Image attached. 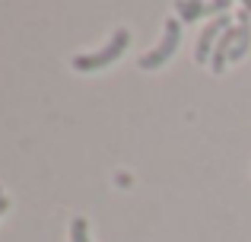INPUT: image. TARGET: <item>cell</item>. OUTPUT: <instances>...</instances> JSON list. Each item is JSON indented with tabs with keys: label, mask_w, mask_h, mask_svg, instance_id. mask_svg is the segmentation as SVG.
<instances>
[{
	"label": "cell",
	"mask_w": 251,
	"mask_h": 242,
	"mask_svg": "<svg viewBox=\"0 0 251 242\" xmlns=\"http://www.w3.org/2000/svg\"><path fill=\"white\" fill-rule=\"evenodd\" d=\"M6 204H10V201L3 198V191H0V211H6Z\"/></svg>",
	"instance_id": "obj_8"
},
{
	"label": "cell",
	"mask_w": 251,
	"mask_h": 242,
	"mask_svg": "<svg viewBox=\"0 0 251 242\" xmlns=\"http://www.w3.org/2000/svg\"><path fill=\"white\" fill-rule=\"evenodd\" d=\"M235 29H239V42H235V48H232V54H229V61H242V57L251 51V13L242 6V13H239V23H235Z\"/></svg>",
	"instance_id": "obj_6"
},
{
	"label": "cell",
	"mask_w": 251,
	"mask_h": 242,
	"mask_svg": "<svg viewBox=\"0 0 251 242\" xmlns=\"http://www.w3.org/2000/svg\"><path fill=\"white\" fill-rule=\"evenodd\" d=\"M235 42H239V29H235V26H229V29L223 32V38L216 42V48H213V57H210V70H213V74H223V70H226V64H229V54H232Z\"/></svg>",
	"instance_id": "obj_5"
},
{
	"label": "cell",
	"mask_w": 251,
	"mask_h": 242,
	"mask_svg": "<svg viewBox=\"0 0 251 242\" xmlns=\"http://www.w3.org/2000/svg\"><path fill=\"white\" fill-rule=\"evenodd\" d=\"M178 42H181V23H178V19H166V35H162V42L156 45L150 54L140 57V67L156 70V67H162V64H169L172 54L178 51Z\"/></svg>",
	"instance_id": "obj_2"
},
{
	"label": "cell",
	"mask_w": 251,
	"mask_h": 242,
	"mask_svg": "<svg viewBox=\"0 0 251 242\" xmlns=\"http://www.w3.org/2000/svg\"><path fill=\"white\" fill-rule=\"evenodd\" d=\"M181 23H194L201 16H210V13H226L229 10V0H213V3H188V0H178L175 3Z\"/></svg>",
	"instance_id": "obj_4"
},
{
	"label": "cell",
	"mask_w": 251,
	"mask_h": 242,
	"mask_svg": "<svg viewBox=\"0 0 251 242\" xmlns=\"http://www.w3.org/2000/svg\"><path fill=\"white\" fill-rule=\"evenodd\" d=\"M127 45H130V32H127V29L115 32V38H111L105 48H99L96 54H76V57H74V70H83V74H89V70L105 67V64L118 61V57L127 51Z\"/></svg>",
	"instance_id": "obj_1"
},
{
	"label": "cell",
	"mask_w": 251,
	"mask_h": 242,
	"mask_svg": "<svg viewBox=\"0 0 251 242\" xmlns=\"http://www.w3.org/2000/svg\"><path fill=\"white\" fill-rule=\"evenodd\" d=\"M245 10H248V13H251V0H248V3H245Z\"/></svg>",
	"instance_id": "obj_9"
},
{
	"label": "cell",
	"mask_w": 251,
	"mask_h": 242,
	"mask_svg": "<svg viewBox=\"0 0 251 242\" xmlns=\"http://www.w3.org/2000/svg\"><path fill=\"white\" fill-rule=\"evenodd\" d=\"M86 220H74L70 223V242H89V236H86Z\"/></svg>",
	"instance_id": "obj_7"
},
{
	"label": "cell",
	"mask_w": 251,
	"mask_h": 242,
	"mask_svg": "<svg viewBox=\"0 0 251 242\" xmlns=\"http://www.w3.org/2000/svg\"><path fill=\"white\" fill-rule=\"evenodd\" d=\"M229 16H216L213 23H207V29L201 32V38H197V48H194V61L197 64H207V57H213V48L216 42L223 38V32L229 29Z\"/></svg>",
	"instance_id": "obj_3"
}]
</instances>
